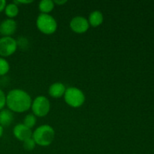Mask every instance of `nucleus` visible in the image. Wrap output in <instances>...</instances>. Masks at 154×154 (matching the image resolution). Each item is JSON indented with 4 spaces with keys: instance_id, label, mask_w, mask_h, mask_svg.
Segmentation results:
<instances>
[{
    "instance_id": "nucleus-1",
    "label": "nucleus",
    "mask_w": 154,
    "mask_h": 154,
    "mask_svg": "<svg viewBox=\"0 0 154 154\" xmlns=\"http://www.w3.org/2000/svg\"><path fill=\"white\" fill-rule=\"evenodd\" d=\"M32 102L30 95L21 89H13L6 95V105L12 112H26L31 108Z\"/></svg>"
},
{
    "instance_id": "nucleus-2",
    "label": "nucleus",
    "mask_w": 154,
    "mask_h": 154,
    "mask_svg": "<svg viewBox=\"0 0 154 154\" xmlns=\"http://www.w3.org/2000/svg\"><path fill=\"white\" fill-rule=\"evenodd\" d=\"M32 138L34 139L36 145L47 147L51 145V143L54 141L55 138V131L50 125H42L32 132Z\"/></svg>"
},
{
    "instance_id": "nucleus-3",
    "label": "nucleus",
    "mask_w": 154,
    "mask_h": 154,
    "mask_svg": "<svg viewBox=\"0 0 154 154\" xmlns=\"http://www.w3.org/2000/svg\"><path fill=\"white\" fill-rule=\"evenodd\" d=\"M36 26L40 32L46 35H51L57 29V22L55 18L49 14H42L38 16Z\"/></svg>"
},
{
    "instance_id": "nucleus-4",
    "label": "nucleus",
    "mask_w": 154,
    "mask_h": 154,
    "mask_svg": "<svg viewBox=\"0 0 154 154\" xmlns=\"http://www.w3.org/2000/svg\"><path fill=\"white\" fill-rule=\"evenodd\" d=\"M65 102L72 108H79L84 105L85 102V95L81 90L75 87L66 88L64 94Z\"/></svg>"
},
{
    "instance_id": "nucleus-5",
    "label": "nucleus",
    "mask_w": 154,
    "mask_h": 154,
    "mask_svg": "<svg viewBox=\"0 0 154 154\" xmlns=\"http://www.w3.org/2000/svg\"><path fill=\"white\" fill-rule=\"evenodd\" d=\"M31 109L35 117H44L51 110V102L45 96H38L32 102Z\"/></svg>"
},
{
    "instance_id": "nucleus-6",
    "label": "nucleus",
    "mask_w": 154,
    "mask_h": 154,
    "mask_svg": "<svg viewBox=\"0 0 154 154\" xmlns=\"http://www.w3.org/2000/svg\"><path fill=\"white\" fill-rule=\"evenodd\" d=\"M17 49V40L11 36H3L0 38V56L8 57L11 56Z\"/></svg>"
},
{
    "instance_id": "nucleus-7",
    "label": "nucleus",
    "mask_w": 154,
    "mask_h": 154,
    "mask_svg": "<svg viewBox=\"0 0 154 154\" xmlns=\"http://www.w3.org/2000/svg\"><path fill=\"white\" fill-rule=\"evenodd\" d=\"M70 28L78 34L86 32L90 28L88 19L83 16L74 17L70 21Z\"/></svg>"
},
{
    "instance_id": "nucleus-8",
    "label": "nucleus",
    "mask_w": 154,
    "mask_h": 154,
    "mask_svg": "<svg viewBox=\"0 0 154 154\" xmlns=\"http://www.w3.org/2000/svg\"><path fill=\"white\" fill-rule=\"evenodd\" d=\"M13 134L15 138L20 141H24L32 136V131L23 123H18L14 127Z\"/></svg>"
},
{
    "instance_id": "nucleus-9",
    "label": "nucleus",
    "mask_w": 154,
    "mask_h": 154,
    "mask_svg": "<svg viewBox=\"0 0 154 154\" xmlns=\"http://www.w3.org/2000/svg\"><path fill=\"white\" fill-rule=\"evenodd\" d=\"M17 22L14 19L8 18L0 23V35L3 36H11L17 30Z\"/></svg>"
},
{
    "instance_id": "nucleus-10",
    "label": "nucleus",
    "mask_w": 154,
    "mask_h": 154,
    "mask_svg": "<svg viewBox=\"0 0 154 154\" xmlns=\"http://www.w3.org/2000/svg\"><path fill=\"white\" fill-rule=\"evenodd\" d=\"M66 90V87L63 83L55 82L50 86L48 93L51 97L58 99V98H61L62 96H64Z\"/></svg>"
},
{
    "instance_id": "nucleus-11",
    "label": "nucleus",
    "mask_w": 154,
    "mask_h": 154,
    "mask_svg": "<svg viewBox=\"0 0 154 154\" xmlns=\"http://www.w3.org/2000/svg\"><path fill=\"white\" fill-rule=\"evenodd\" d=\"M14 121V114L9 109H2L0 111V126L8 127Z\"/></svg>"
},
{
    "instance_id": "nucleus-12",
    "label": "nucleus",
    "mask_w": 154,
    "mask_h": 154,
    "mask_svg": "<svg viewBox=\"0 0 154 154\" xmlns=\"http://www.w3.org/2000/svg\"><path fill=\"white\" fill-rule=\"evenodd\" d=\"M103 14L99 10H95L92 11L89 16V23H90V26H92L93 27H97L100 26L103 23Z\"/></svg>"
},
{
    "instance_id": "nucleus-13",
    "label": "nucleus",
    "mask_w": 154,
    "mask_h": 154,
    "mask_svg": "<svg viewBox=\"0 0 154 154\" xmlns=\"http://www.w3.org/2000/svg\"><path fill=\"white\" fill-rule=\"evenodd\" d=\"M54 1L52 0H42L38 4V9L42 14H49L54 8Z\"/></svg>"
},
{
    "instance_id": "nucleus-14",
    "label": "nucleus",
    "mask_w": 154,
    "mask_h": 154,
    "mask_svg": "<svg viewBox=\"0 0 154 154\" xmlns=\"http://www.w3.org/2000/svg\"><path fill=\"white\" fill-rule=\"evenodd\" d=\"M5 14L8 18L13 19L19 14V8L18 5L14 4V2L7 4L5 8Z\"/></svg>"
},
{
    "instance_id": "nucleus-15",
    "label": "nucleus",
    "mask_w": 154,
    "mask_h": 154,
    "mask_svg": "<svg viewBox=\"0 0 154 154\" xmlns=\"http://www.w3.org/2000/svg\"><path fill=\"white\" fill-rule=\"evenodd\" d=\"M36 120H37V119H36V117L34 114H29L26 115V117H24L23 124L32 129V128L34 127L35 125L36 124Z\"/></svg>"
},
{
    "instance_id": "nucleus-16",
    "label": "nucleus",
    "mask_w": 154,
    "mask_h": 154,
    "mask_svg": "<svg viewBox=\"0 0 154 154\" xmlns=\"http://www.w3.org/2000/svg\"><path fill=\"white\" fill-rule=\"evenodd\" d=\"M10 70L9 63L3 57H0V76L5 75Z\"/></svg>"
},
{
    "instance_id": "nucleus-17",
    "label": "nucleus",
    "mask_w": 154,
    "mask_h": 154,
    "mask_svg": "<svg viewBox=\"0 0 154 154\" xmlns=\"http://www.w3.org/2000/svg\"><path fill=\"white\" fill-rule=\"evenodd\" d=\"M23 148L25 149L27 151H32V150H34V148L35 147L36 144L35 142L34 139L32 138H30L29 139L26 140V141H23Z\"/></svg>"
},
{
    "instance_id": "nucleus-18",
    "label": "nucleus",
    "mask_w": 154,
    "mask_h": 154,
    "mask_svg": "<svg viewBox=\"0 0 154 154\" xmlns=\"http://www.w3.org/2000/svg\"><path fill=\"white\" fill-rule=\"evenodd\" d=\"M6 105V95L5 93L3 92L0 89V111L4 109L5 106Z\"/></svg>"
},
{
    "instance_id": "nucleus-19",
    "label": "nucleus",
    "mask_w": 154,
    "mask_h": 154,
    "mask_svg": "<svg viewBox=\"0 0 154 154\" xmlns=\"http://www.w3.org/2000/svg\"><path fill=\"white\" fill-rule=\"evenodd\" d=\"M14 4H16L17 5H18L19 4H29V3L33 2L32 0H17V1L13 2Z\"/></svg>"
},
{
    "instance_id": "nucleus-20",
    "label": "nucleus",
    "mask_w": 154,
    "mask_h": 154,
    "mask_svg": "<svg viewBox=\"0 0 154 154\" xmlns=\"http://www.w3.org/2000/svg\"><path fill=\"white\" fill-rule=\"evenodd\" d=\"M6 5H7V2L5 0H0V13L5 11Z\"/></svg>"
},
{
    "instance_id": "nucleus-21",
    "label": "nucleus",
    "mask_w": 154,
    "mask_h": 154,
    "mask_svg": "<svg viewBox=\"0 0 154 154\" xmlns=\"http://www.w3.org/2000/svg\"><path fill=\"white\" fill-rule=\"evenodd\" d=\"M67 0H55V1H54V4H57V5H64L66 4V2H67Z\"/></svg>"
},
{
    "instance_id": "nucleus-22",
    "label": "nucleus",
    "mask_w": 154,
    "mask_h": 154,
    "mask_svg": "<svg viewBox=\"0 0 154 154\" xmlns=\"http://www.w3.org/2000/svg\"><path fill=\"white\" fill-rule=\"evenodd\" d=\"M3 132H4V128H3L2 126H0V138L2 136Z\"/></svg>"
}]
</instances>
